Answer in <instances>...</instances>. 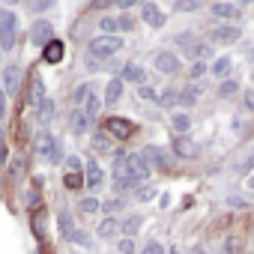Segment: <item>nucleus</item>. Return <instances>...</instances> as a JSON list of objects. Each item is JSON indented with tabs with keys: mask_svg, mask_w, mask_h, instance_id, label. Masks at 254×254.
Instances as JSON below:
<instances>
[{
	"mask_svg": "<svg viewBox=\"0 0 254 254\" xmlns=\"http://www.w3.org/2000/svg\"><path fill=\"white\" fill-rule=\"evenodd\" d=\"M15 36H18V18L9 9H0V54H6L15 48Z\"/></svg>",
	"mask_w": 254,
	"mask_h": 254,
	"instance_id": "nucleus-1",
	"label": "nucleus"
},
{
	"mask_svg": "<svg viewBox=\"0 0 254 254\" xmlns=\"http://www.w3.org/2000/svg\"><path fill=\"white\" fill-rule=\"evenodd\" d=\"M120 48H123V39H120V36H96V39L90 42V57H93V60H108V57H114Z\"/></svg>",
	"mask_w": 254,
	"mask_h": 254,
	"instance_id": "nucleus-2",
	"label": "nucleus"
},
{
	"mask_svg": "<svg viewBox=\"0 0 254 254\" xmlns=\"http://www.w3.org/2000/svg\"><path fill=\"white\" fill-rule=\"evenodd\" d=\"M36 156H42L48 162H60V144L48 132H39L36 135Z\"/></svg>",
	"mask_w": 254,
	"mask_h": 254,
	"instance_id": "nucleus-3",
	"label": "nucleus"
},
{
	"mask_svg": "<svg viewBox=\"0 0 254 254\" xmlns=\"http://www.w3.org/2000/svg\"><path fill=\"white\" fill-rule=\"evenodd\" d=\"M18 87H21V69L18 66H3V72H0V90L6 96H15Z\"/></svg>",
	"mask_w": 254,
	"mask_h": 254,
	"instance_id": "nucleus-4",
	"label": "nucleus"
},
{
	"mask_svg": "<svg viewBox=\"0 0 254 254\" xmlns=\"http://www.w3.org/2000/svg\"><path fill=\"white\" fill-rule=\"evenodd\" d=\"M105 132L114 135V138H120V141H126V138H132V123L123 120V117H111L105 123Z\"/></svg>",
	"mask_w": 254,
	"mask_h": 254,
	"instance_id": "nucleus-5",
	"label": "nucleus"
},
{
	"mask_svg": "<svg viewBox=\"0 0 254 254\" xmlns=\"http://www.w3.org/2000/svg\"><path fill=\"white\" fill-rule=\"evenodd\" d=\"M30 39H33V45H36V48H45V45L54 39V27H51L48 21H36V24H33V30H30Z\"/></svg>",
	"mask_w": 254,
	"mask_h": 254,
	"instance_id": "nucleus-6",
	"label": "nucleus"
},
{
	"mask_svg": "<svg viewBox=\"0 0 254 254\" xmlns=\"http://www.w3.org/2000/svg\"><path fill=\"white\" fill-rule=\"evenodd\" d=\"M156 69L165 75H174V72H180V57L171 51H162V54H156Z\"/></svg>",
	"mask_w": 254,
	"mask_h": 254,
	"instance_id": "nucleus-7",
	"label": "nucleus"
},
{
	"mask_svg": "<svg viewBox=\"0 0 254 254\" xmlns=\"http://www.w3.org/2000/svg\"><path fill=\"white\" fill-rule=\"evenodd\" d=\"M126 165H129V171H132L135 183H141V180H147V177H150V165H147L141 156H126Z\"/></svg>",
	"mask_w": 254,
	"mask_h": 254,
	"instance_id": "nucleus-8",
	"label": "nucleus"
},
{
	"mask_svg": "<svg viewBox=\"0 0 254 254\" xmlns=\"http://www.w3.org/2000/svg\"><path fill=\"white\" fill-rule=\"evenodd\" d=\"M141 15H144V24H150V27H162L165 24V12L156 3H144L141 6Z\"/></svg>",
	"mask_w": 254,
	"mask_h": 254,
	"instance_id": "nucleus-9",
	"label": "nucleus"
},
{
	"mask_svg": "<svg viewBox=\"0 0 254 254\" xmlns=\"http://www.w3.org/2000/svg\"><path fill=\"white\" fill-rule=\"evenodd\" d=\"M236 39H239V27H233V24H224V27L212 30V42H218V45H230Z\"/></svg>",
	"mask_w": 254,
	"mask_h": 254,
	"instance_id": "nucleus-10",
	"label": "nucleus"
},
{
	"mask_svg": "<svg viewBox=\"0 0 254 254\" xmlns=\"http://www.w3.org/2000/svg\"><path fill=\"white\" fill-rule=\"evenodd\" d=\"M42 57H45V63H60V60L66 57V45H63L60 39H51V42L45 45Z\"/></svg>",
	"mask_w": 254,
	"mask_h": 254,
	"instance_id": "nucleus-11",
	"label": "nucleus"
},
{
	"mask_svg": "<svg viewBox=\"0 0 254 254\" xmlns=\"http://www.w3.org/2000/svg\"><path fill=\"white\" fill-rule=\"evenodd\" d=\"M36 120H39V126H51V120H54V102L48 96L36 105Z\"/></svg>",
	"mask_w": 254,
	"mask_h": 254,
	"instance_id": "nucleus-12",
	"label": "nucleus"
},
{
	"mask_svg": "<svg viewBox=\"0 0 254 254\" xmlns=\"http://www.w3.org/2000/svg\"><path fill=\"white\" fill-rule=\"evenodd\" d=\"M144 69L138 66V63H126L123 66V72H120V81H135V84H144Z\"/></svg>",
	"mask_w": 254,
	"mask_h": 254,
	"instance_id": "nucleus-13",
	"label": "nucleus"
},
{
	"mask_svg": "<svg viewBox=\"0 0 254 254\" xmlns=\"http://www.w3.org/2000/svg\"><path fill=\"white\" fill-rule=\"evenodd\" d=\"M87 126H90V120H87V114H84L81 108H75V111H72V117H69V129H72L75 135H81V132L87 129Z\"/></svg>",
	"mask_w": 254,
	"mask_h": 254,
	"instance_id": "nucleus-14",
	"label": "nucleus"
},
{
	"mask_svg": "<svg viewBox=\"0 0 254 254\" xmlns=\"http://www.w3.org/2000/svg\"><path fill=\"white\" fill-rule=\"evenodd\" d=\"M141 159L153 168V165H168V156L162 153V150H156V147H144V153H141Z\"/></svg>",
	"mask_w": 254,
	"mask_h": 254,
	"instance_id": "nucleus-15",
	"label": "nucleus"
},
{
	"mask_svg": "<svg viewBox=\"0 0 254 254\" xmlns=\"http://www.w3.org/2000/svg\"><path fill=\"white\" fill-rule=\"evenodd\" d=\"M102 183H105V174H102V168H99L96 162H90V165H87V186L96 191Z\"/></svg>",
	"mask_w": 254,
	"mask_h": 254,
	"instance_id": "nucleus-16",
	"label": "nucleus"
},
{
	"mask_svg": "<svg viewBox=\"0 0 254 254\" xmlns=\"http://www.w3.org/2000/svg\"><path fill=\"white\" fill-rule=\"evenodd\" d=\"M120 96H123V81H120V78H111V81H108V87H105V102H108V105H114Z\"/></svg>",
	"mask_w": 254,
	"mask_h": 254,
	"instance_id": "nucleus-17",
	"label": "nucleus"
},
{
	"mask_svg": "<svg viewBox=\"0 0 254 254\" xmlns=\"http://www.w3.org/2000/svg\"><path fill=\"white\" fill-rule=\"evenodd\" d=\"M93 150H96V153H111V150H114L111 135H108V132H96V138H93Z\"/></svg>",
	"mask_w": 254,
	"mask_h": 254,
	"instance_id": "nucleus-18",
	"label": "nucleus"
},
{
	"mask_svg": "<svg viewBox=\"0 0 254 254\" xmlns=\"http://www.w3.org/2000/svg\"><path fill=\"white\" fill-rule=\"evenodd\" d=\"M174 150H177V156H183V159H191V156H197V147H194L189 138H177Z\"/></svg>",
	"mask_w": 254,
	"mask_h": 254,
	"instance_id": "nucleus-19",
	"label": "nucleus"
},
{
	"mask_svg": "<svg viewBox=\"0 0 254 254\" xmlns=\"http://www.w3.org/2000/svg\"><path fill=\"white\" fill-rule=\"evenodd\" d=\"M96 233H99L102 239H111V236H117V233H120V221H117V218H105V221L99 224V230H96Z\"/></svg>",
	"mask_w": 254,
	"mask_h": 254,
	"instance_id": "nucleus-20",
	"label": "nucleus"
},
{
	"mask_svg": "<svg viewBox=\"0 0 254 254\" xmlns=\"http://www.w3.org/2000/svg\"><path fill=\"white\" fill-rule=\"evenodd\" d=\"M171 126H174V132L186 135V132L191 129V117H189V114H174V117H171Z\"/></svg>",
	"mask_w": 254,
	"mask_h": 254,
	"instance_id": "nucleus-21",
	"label": "nucleus"
},
{
	"mask_svg": "<svg viewBox=\"0 0 254 254\" xmlns=\"http://www.w3.org/2000/svg\"><path fill=\"white\" fill-rule=\"evenodd\" d=\"M212 15H218V18H236L239 9H236L233 3H215V6H212Z\"/></svg>",
	"mask_w": 254,
	"mask_h": 254,
	"instance_id": "nucleus-22",
	"label": "nucleus"
},
{
	"mask_svg": "<svg viewBox=\"0 0 254 254\" xmlns=\"http://www.w3.org/2000/svg\"><path fill=\"white\" fill-rule=\"evenodd\" d=\"M227 72H230V57H218L212 63V75L215 78H227Z\"/></svg>",
	"mask_w": 254,
	"mask_h": 254,
	"instance_id": "nucleus-23",
	"label": "nucleus"
},
{
	"mask_svg": "<svg viewBox=\"0 0 254 254\" xmlns=\"http://www.w3.org/2000/svg\"><path fill=\"white\" fill-rule=\"evenodd\" d=\"M42 99H45V84H42V78H36L30 87V105H39Z\"/></svg>",
	"mask_w": 254,
	"mask_h": 254,
	"instance_id": "nucleus-24",
	"label": "nucleus"
},
{
	"mask_svg": "<svg viewBox=\"0 0 254 254\" xmlns=\"http://www.w3.org/2000/svg\"><path fill=\"white\" fill-rule=\"evenodd\" d=\"M54 3H57V0H27V9L36 15V12H48Z\"/></svg>",
	"mask_w": 254,
	"mask_h": 254,
	"instance_id": "nucleus-25",
	"label": "nucleus"
},
{
	"mask_svg": "<svg viewBox=\"0 0 254 254\" xmlns=\"http://www.w3.org/2000/svg\"><path fill=\"white\" fill-rule=\"evenodd\" d=\"M78 209H81V212H87V215H93V212H99V209H102V203H99L96 197H84V200L78 203Z\"/></svg>",
	"mask_w": 254,
	"mask_h": 254,
	"instance_id": "nucleus-26",
	"label": "nucleus"
},
{
	"mask_svg": "<svg viewBox=\"0 0 254 254\" xmlns=\"http://www.w3.org/2000/svg\"><path fill=\"white\" fill-rule=\"evenodd\" d=\"M138 227H141V218H138V215H132V218H126V221L120 224V230H123L126 236H132V233H135Z\"/></svg>",
	"mask_w": 254,
	"mask_h": 254,
	"instance_id": "nucleus-27",
	"label": "nucleus"
},
{
	"mask_svg": "<svg viewBox=\"0 0 254 254\" xmlns=\"http://www.w3.org/2000/svg\"><path fill=\"white\" fill-rule=\"evenodd\" d=\"M87 96H90V84H81V87H75V93H72V102H75V108H78V105H84V102H87Z\"/></svg>",
	"mask_w": 254,
	"mask_h": 254,
	"instance_id": "nucleus-28",
	"label": "nucleus"
},
{
	"mask_svg": "<svg viewBox=\"0 0 254 254\" xmlns=\"http://www.w3.org/2000/svg\"><path fill=\"white\" fill-rule=\"evenodd\" d=\"M99 108H102V99H99V96H87V111H84L87 120H93V117L99 114Z\"/></svg>",
	"mask_w": 254,
	"mask_h": 254,
	"instance_id": "nucleus-29",
	"label": "nucleus"
},
{
	"mask_svg": "<svg viewBox=\"0 0 254 254\" xmlns=\"http://www.w3.org/2000/svg\"><path fill=\"white\" fill-rule=\"evenodd\" d=\"M99 30H102V36H114L117 33V18H102L99 21Z\"/></svg>",
	"mask_w": 254,
	"mask_h": 254,
	"instance_id": "nucleus-30",
	"label": "nucleus"
},
{
	"mask_svg": "<svg viewBox=\"0 0 254 254\" xmlns=\"http://www.w3.org/2000/svg\"><path fill=\"white\" fill-rule=\"evenodd\" d=\"M197 96H200V87H186L183 96H180V102H183V105H194Z\"/></svg>",
	"mask_w": 254,
	"mask_h": 254,
	"instance_id": "nucleus-31",
	"label": "nucleus"
},
{
	"mask_svg": "<svg viewBox=\"0 0 254 254\" xmlns=\"http://www.w3.org/2000/svg\"><path fill=\"white\" fill-rule=\"evenodd\" d=\"M72 230H75V224H72V218L63 212V215H60V236H63V239H69V236H72Z\"/></svg>",
	"mask_w": 254,
	"mask_h": 254,
	"instance_id": "nucleus-32",
	"label": "nucleus"
},
{
	"mask_svg": "<svg viewBox=\"0 0 254 254\" xmlns=\"http://www.w3.org/2000/svg\"><path fill=\"white\" fill-rule=\"evenodd\" d=\"M177 102H180V96H177L174 90H165V93L159 96V105H165V108H174Z\"/></svg>",
	"mask_w": 254,
	"mask_h": 254,
	"instance_id": "nucleus-33",
	"label": "nucleus"
},
{
	"mask_svg": "<svg viewBox=\"0 0 254 254\" xmlns=\"http://www.w3.org/2000/svg\"><path fill=\"white\" fill-rule=\"evenodd\" d=\"M63 186H66V189H81V186H84V177H81V174H66V177H63Z\"/></svg>",
	"mask_w": 254,
	"mask_h": 254,
	"instance_id": "nucleus-34",
	"label": "nucleus"
},
{
	"mask_svg": "<svg viewBox=\"0 0 254 254\" xmlns=\"http://www.w3.org/2000/svg\"><path fill=\"white\" fill-rule=\"evenodd\" d=\"M177 9L180 12H194V9H200V0H177Z\"/></svg>",
	"mask_w": 254,
	"mask_h": 254,
	"instance_id": "nucleus-35",
	"label": "nucleus"
},
{
	"mask_svg": "<svg viewBox=\"0 0 254 254\" xmlns=\"http://www.w3.org/2000/svg\"><path fill=\"white\" fill-rule=\"evenodd\" d=\"M236 90H239V84H236V81H224V84L218 87V96H233Z\"/></svg>",
	"mask_w": 254,
	"mask_h": 254,
	"instance_id": "nucleus-36",
	"label": "nucleus"
},
{
	"mask_svg": "<svg viewBox=\"0 0 254 254\" xmlns=\"http://www.w3.org/2000/svg\"><path fill=\"white\" fill-rule=\"evenodd\" d=\"M120 254H135V239H132V236L120 239Z\"/></svg>",
	"mask_w": 254,
	"mask_h": 254,
	"instance_id": "nucleus-37",
	"label": "nucleus"
},
{
	"mask_svg": "<svg viewBox=\"0 0 254 254\" xmlns=\"http://www.w3.org/2000/svg\"><path fill=\"white\" fill-rule=\"evenodd\" d=\"M138 96L147 99V102H153V99H156V90H153L150 84H141V87H138Z\"/></svg>",
	"mask_w": 254,
	"mask_h": 254,
	"instance_id": "nucleus-38",
	"label": "nucleus"
},
{
	"mask_svg": "<svg viewBox=\"0 0 254 254\" xmlns=\"http://www.w3.org/2000/svg\"><path fill=\"white\" fill-rule=\"evenodd\" d=\"M102 209H105V212H120V209H123V200H120V197H114V200L102 203Z\"/></svg>",
	"mask_w": 254,
	"mask_h": 254,
	"instance_id": "nucleus-39",
	"label": "nucleus"
},
{
	"mask_svg": "<svg viewBox=\"0 0 254 254\" xmlns=\"http://www.w3.org/2000/svg\"><path fill=\"white\" fill-rule=\"evenodd\" d=\"M72 242H78V245H90V236L84 233V230H72V236H69Z\"/></svg>",
	"mask_w": 254,
	"mask_h": 254,
	"instance_id": "nucleus-40",
	"label": "nucleus"
},
{
	"mask_svg": "<svg viewBox=\"0 0 254 254\" xmlns=\"http://www.w3.org/2000/svg\"><path fill=\"white\" fill-rule=\"evenodd\" d=\"M135 197H138V200H153V197H156V191H153L150 186H144V189H138V194H135Z\"/></svg>",
	"mask_w": 254,
	"mask_h": 254,
	"instance_id": "nucleus-41",
	"label": "nucleus"
},
{
	"mask_svg": "<svg viewBox=\"0 0 254 254\" xmlns=\"http://www.w3.org/2000/svg\"><path fill=\"white\" fill-rule=\"evenodd\" d=\"M141 254H165V248H162V245H159V242H147V245H144V251H141Z\"/></svg>",
	"mask_w": 254,
	"mask_h": 254,
	"instance_id": "nucleus-42",
	"label": "nucleus"
},
{
	"mask_svg": "<svg viewBox=\"0 0 254 254\" xmlns=\"http://www.w3.org/2000/svg\"><path fill=\"white\" fill-rule=\"evenodd\" d=\"M66 165H69V174H78V171H81V159H78V156H69Z\"/></svg>",
	"mask_w": 254,
	"mask_h": 254,
	"instance_id": "nucleus-43",
	"label": "nucleus"
},
{
	"mask_svg": "<svg viewBox=\"0 0 254 254\" xmlns=\"http://www.w3.org/2000/svg\"><path fill=\"white\" fill-rule=\"evenodd\" d=\"M132 27H135V21H132V18H126V15H123V18H117V30H132Z\"/></svg>",
	"mask_w": 254,
	"mask_h": 254,
	"instance_id": "nucleus-44",
	"label": "nucleus"
},
{
	"mask_svg": "<svg viewBox=\"0 0 254 254\" xmlns=\"http://www.w3.org/2000/svg\"><path fill=\"white\" fill-rule=\"evenodd\" d=\"M203 72H206V66H203L200 60H194V66H191V78H200Z\"/></svg>",
	"mask_w": 254,
	"mask_h": 254,
	"instance_id": "nucleus-45",
	"label": "nucleus"
},
{
	"mask_svg": "<svg viewBox=\"0 0 254 254\" xmlns=\"http://www.w3.org/2000/svg\"><path fill=\"white\" fill-rule=\"evenodd\" d=\"M3 162H6V135L0 132V165H3Z\"/></svg>",
	"mask_w": 254,
	"mask_h": 254,
	"instance_id": "nucleus-46",
	"label": "nucleus"
},
{
	"mask_svg": "<svg viewBox=\"0 0 254 254\" xmlns=\"http://www.w3.org/2000/svg\"><path fill=\"white\" fill-rule=\"evenodd\" d=\"M111 3H114V0H93L90 6H93V9H105V6H111Z\"/></svg>",
	"mask_w": 254,
	"mask_h": 254,
	"instance_id": "nucleus-47",
	"label": "nucleus"
},
{
	"mask_svg": "<svg viewBox=\"0 0 254 254\" xmlns=\"http://www.w3.org/2000/svg\"><path fill=\"white\" fill-rule=\"evenodd\" d=\"M114 3H117L120 9H129V6H135V3H138V0H114Z\"/></svg>",
	"mask_w": 254,
	"mask_h": 254,
	"instance_id": "nucleus-48",
	"label": "nucleus"
},
{
	"mask_svg": "<svg viewBox=\"0 0 254 254\" xmlns=\"http://www.w3.org/2000/svg\"><path fill=\"white\" fill-rule=\"evenodd\" d=\"M3 114H6V93L0 90V120H3Z\"/></svg>",
	"mask_w": 254,
	"mask_h": 254,
	"instance_id": "nucleus-49",
	"label": "nucleus"
},
{
	"mask_svg": "<svg viewBox=\"0 0 254 254\" xmlns=\"http://www.w3.org/2000/svg\"><path fill=\"white\" fill-rule=\"evenodd\" d=\"M191 254H203V248H194V251H191Z\"/></svg>",
	"mask_w": 254,
	"mask_h": 254,
	"instance_id": "nucleus-50",
	"label": "nucleus"
},
{
	"mask_svg": "<svg viewBox=\"0 0 254 254\" xmlns=\"http://www.w3.org/2000/svg\"><path fill=\"white\" fill-rule=\"evenodd\" d=\"M3 3H18V0H3Z\"/></svg>",
	"mask_w": 254,
	"mask_h": 254,
	"instance_id": "nucleus-51",
	"label": "nucleus"
}]
</instances>
